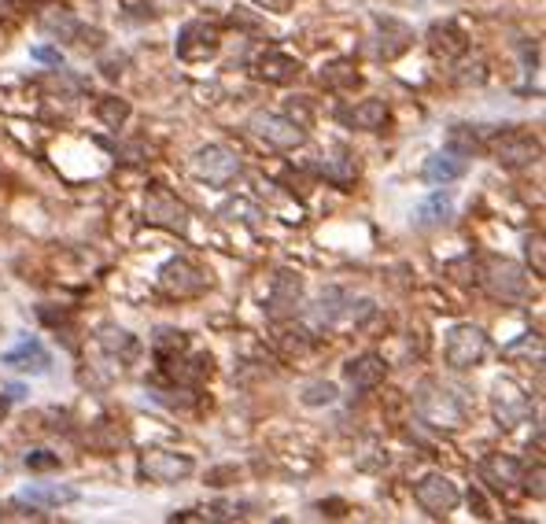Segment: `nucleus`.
Instances as JSON below:
<instances>
[{
  "mask_svg": "<svg viewBox=\"0 0 546 524\" xmlns=\"http://www.w3.org/2000/svg\"><path fill=\"white\" fill-rule=\"evenodd\" d=\"M123 67H126V60H123V56H119V60H107V63H104V74H107V78H119V74H123Z\"/></svg>",
  "mask_w": 546,
  "mask_h": 524,
  "instance_id": "4c0bfd02",
  "label": "nucleus"
},
{
  "mask_svg": "<svg viewBox=\"0 0 546 524\" xmlns=\"http://www.w3.org/2000/svg\"><path fill=\"white\" fill-rule=\"evenodd\" d=\"M232 215H244L241 222H255V218H262L251 204H244V199H229V204L222 207V218H232Z\"/></svg>",
  "mask_w": 546,
  "mask_h": 524,
  "instance_id": "72a5a7b5",
  "label": "nucleus"
},
{
  "mask_svg": "<svg viewBox=\"0 0 546 524\" xmlns=\"http://www.w3.org/2000/svg\"><path fill=\"white\" fill-rule=\"evenodd\" d=\"M322 86L325 89H350V86H359V74L350 70L347 60H336V63L322 67Z\"/></svg>",
  "mask_w": 546,
  "mask_h": 524,
  "instance_id": "c85d7f7f",
  "label": "nucleus"
},
{
  "mask_svg": "<svg viewBox=\"0 0 546 524\" xmlns=\"http://www.w3.org/2000/svg\"><path fill=\"white\" fill-rule=\"evenodd\" d=\"M447 148L469 159V155H477V152L484 148V141H480L477 126H465V123H458V126H450V133H447Z\"/></svg>",
  "mask_w": 546,
  "mask_h": 524,
  "instance_id": "bb28decb",
  "label": "nucleus"
},
{
  "mask_svg": "<svg viewBox=\"0 0 546 524\" xmlns=\"http://www.w3.org/2000/svg\"><path fill=\"white\" fill-rule=\"evenodd\" d=\"M26 469H33V473H52V469H59V455H52V451H30V455H26Z\"/></svg>",
  "mask_w": 546,
  "mask_h": 524,
  "instance_id": "473e14b6",
  "label": "nucleus"
},
{
  "mask_svg": "<svg viewBox=\"0 0 546 524\" xmlns=\"http://www.w3.org/2000/svg\"><path fill=\"white\" fill-rule=\"evenodd\" d=\"M314 170L325 178V181H332L336 188H347V185H355V178H359V163L350 159L347 152H336V155H322L318 163H314Z\"/></svg>",
  "mask_w": 546,
  "mask_h": 524,
  "instance_id": "4be33fe9",
  "label": "nucleus"
},
{
  "mask_svg": "<svg viewBox=\"0 0 546 524\" xmlns=\"http://www.w3.org/2000/svg\"><path fill=\"white\" fill-rule=\"evenodd\" d=\"M192 170L211 185H229L241 174V155L232 148H225V144H207V148L196 152V159H192Z\"/></svg>",
  "mask_w": 546,
  "mask_h": 524,
  "instance_id": "423d86ee",
  "label": "nucleus"
},
{
  "mask_svg": "<svg viewBox=\"0 0 546 524\" xmlns=\"http://www.w3.org/2000/svg\"><path fill=\"white\" fill-rule=\"evenodd\" d=\"M336 118H340L343 126H350V130H366V133H373V130H384V123H387V104L377 100V97H369V100H359V104L340 107Z\"/></svg>",
  "mask_w": 546,
  "mask_h": 524,
  "instance_id": "a211bd4d",
  "label": "nucleus"
},
{
  "mask_svg": "<svg viewBox=\"0 0 546 524\" xmlns=\"http://www.w3.org/2000/svg\"><path fill=\"white\" fill-rule=\"evenodd\" d=\"M96 115H100V123L107 130H119V126H126V118H130V104L119 100V97H104L96 104Z\"/></svg>",
  "mask_w": 546,
  "mask_h": 524,
  "instance_id": "c756f323",
  "label": "nucleus"
},
{
  "mask_svg": "<svg viewBox=\"0 0 546 524\" xmlns=\"http://www.w3.org/2000/svg\"><path fill=\"white\" fill-rule=\"evenodd\" d=\"M450 215H454V204H450L447 192H432L417 207V222L421 225H443V222H450Z\"/></svg>",
  "mask_w": 546,
  "mask_h": 524,
  "instance_id": "a878e982",
  "label": "nucleus"
},
{
  "mask_svg": "<svg viewBox=\"0 0 546 524\" xmlns=\"http://www.w3.org/2000/svg\"><path fill=\"white\" fill-rule=\"evenodd\" d=\"M159 289L174 299H192L207 289V273L192 262V259H170L159 270Z\"/></svg>",
  "mask_w": 546,
  "mask_h": 524,
  "instance_id": "39448f33",
  "label": "nucleus"
},
{
  "mask_svg": "<svg viewBox=\"0 0 546 524\" xmlns=\"http://www.w3.org/2000/svg\"><path fill=\"white\" fill-rule=\"evenodd\" d=\"M0 517H5V520H45L41 506H37V502H30V506H26V499L8 502V506H5V513H0Z\"/></svg>",
  "mask_w": 546,
  "mask_h": 524,
  "instance_id": "2f4dec72",
  "label": "nucleus"
},
{
  "mask_svg": "<svg viewBox=\"0 0 546 524\" xmlns=\"http://www.w3.org/2000/svg\"><path fill=\"white\" fill-rule=\"evenodd\" d=\"M30 56H33L37 63H49V67H63V52H59V49H52V45H37V49H30Z\"/></svg>",
  "mask_w": 546,
  "mask_h": 524,
  "instance_id": "f704fd0d",
  "label": "nucleus"
},
{
  "mask_svg": "<svg viewBox=\"0 0 546 524\" xmlns=\"http://www.w3.org/2000/svg\"><path fill=\"white\" fill-rule=\"evenodd\" d=\"M528 259H535V277L546 273V262H542V236H528Z\"/></svg>",
  "mask_w": 546,
  "mask_h": 524,
  "instance_id": "c9c22d12",
  "label": "nucleus"
},
{
  "mask_svg": "<svg viewBox=\"0 0 546 524\" xmlns=\"http://www.w3.org/2000/svg\"><path fill=\"white\" fill-rule=\"evenodd\" d=\"M41 30L52 33L56 41H77V30H82V23H77L70 12H63V8H52V12L41 15Z\"/></svg>",
  "mask_w": 546,
  "mask_h": 524,
  "instance_id": "393cba45",
  "label": "nucleus"
},
{
  "mask_svg": "<svg viewBox=\"0 0 546 524\" xmlns=\"http://www.w3.org/2000/svg\"><path fill=\"white\" fill-rule=\"evenodd\" d=\"M299 399L306 407H329V402H336V384L332 381H310V384H303Z\"/></svg>",
  "mask_w": 546,
  "mask_h": 524,
  "instance_id": "7c9ffc66",
  "label": "nucleus"
},
{
  "mask_svg": "<svg viewBox=\"0 0 546 524\" xmlns=\"http://www.w3.org/2000/svg\"><path fill=\"white\" fill-rule=\"evenodd\" d=\"M410 41H414V30H410L406 23H399V19H384V23H380L377 56H380V60H396V56H403V52L410 49Z\"/></svg>",
  "mask_w": 546,
  "mask_h": 524,
  "instance_id": "412c9836",
  "label": "nucleus"
},
{
  "mask_svg": "<svg viewBox=\"0 0 546 524\" xmlns=\"http://www.w3.org/2000/svg\"><path fill=\"white\" fill-rule=\"evenodd\" d=\"M465 170H469V159L458 155V152H450V148L424 159V181H432V185H450V181H458Z\"/></svg>",
  "mask_w": 546,
  "mask_h": 524,
  "instance_id": "6ab92c4d",
  "label": "nucleus"
},
{
  "mask_svg": "<svg viewBox=\"0 0 546 524\" xmlns=\"http://www.w3.org/2000/svg\"><path fill=\"white\" fill-rule=\"evenodd\" d=\"M49 0H12V8H45Z\"/></svg>",
  "mask_w": 546,
  "mask_h": 524,
  "instance_id": "58836bf2",
  "label": "nucleus"
},
{
  "mask_svg": "<svg viewBox=\"0 0 546 524\" xmlns=\"http://www.w3.org/2000/svg\"><path fill=\"white\" fill-rule=\"evenodd\" d=\"M347 303H350V299H347L340 289H329V292L318 299V307H314V321H318V326H332L336 317L347 314Z\"/></svg>",
  "mask_w": 546,
  "mask_h": 524,
  "instance_id": "cd10ccee",
  "label": "nucleus"
},
{
  "mask_svg": "<svg viewBox=\"0 0 546 524\" xmlns=\"http://www.w3.org/2000/svg\"><path fill=\"white\" fill-rule=\"evenodd\" d=\"M0 362H5L8 370H19V373H33V377H41V373H49V366H52V354H49V347H45L41 340L23 336L12 351L0 354Z\"/></svg>",
  "mask_w": 546,
  "mask_h": 524,
  "instance_id": "2eb2a0df",
  "label": "nucleus"
},
{
  "mask_svg": "<svg viewBox=\"0 0 546 524\" xmlns=\"http://www.w3.org/2000/svg\"><path fill=\"white\" fill-rule=\"evenodd\" d=\"M255 74L269 86H292L296 78L303 74V63L288 52H278V49H266L259 60H255Z\"/></svg>",
  "mask_w": 546,
  "mask_h": 524,
  "instance_id": "f3484780",
  "label": "nucleus"
},
{
  "mask_svg": "<svg viewBox=\"0 0 546 524\" xmlns=\"http://www.w3.org/2000/svg\"><path fill=\"white\" fill-rule=\"evenodd\" d=\"M521 476H524V465L514 455H487L480 462V480L498 495H514L521 488Z\"/></svg>",
  "mask_w": 546,
  "mask_h": 524,
  "instance_id": "f8f14e48",
  "label": "nucleus"
},
{
  "mask_svg": "<svg viewBox=\"0 0 546 524\" xmlns=\"http://www.w3.org/2000/svg\"><path fill=\"white\" fill-rule=\"evenodd\" d=\"M417 414L428 421V425H436V428H461L465 425V407L458 402V395H450L447 388H440L436 381H424L417 388Z\"/></svg>",
  "mask_w": 546,
  "mask_h": 524,
  "instance_id": "f257e3e1",
  "label": "nucleus"
},
{
  "mask_svg": "<svg viewBox=\"0 0 546 524\" xmlns=\"http://www.w3.org/2000/svg\"><path fill=\"white\" fill-rule=\"evenodd\" d=\"M343 377H347V384L355 388V391H373V388H380L384 377H387V362H384L377 351H366V354H359V358L347 362Z\"/></svg>",
  "mask_w": 546,
  "mask_h": 524,
  "instance_id": "dca6fc26",
  "label": "nucleus"
},
{
  "mask_svg": "<svg viewBox=\"0 0 546 524\" xmlns=\"http://www.w3.org/2000/svg\"><path fill=\"white\" fill-rule=\"evenodd\" d=\"M521 483L535 495V499H542V465L535 469V473H528V476H521Z\"/></svg>",
  "mask_w": 546,
  "mask_h": 524,
  "instance_id": "e433bc0d",
  "label": "nucleus"
},
{
  "mask_svg": "<svg viewBox=\"0 0 546 524\" xmlns=\"http://www.w3.org/2000/svg\"><path fill=\"white\" fill-rule=\"evenodd\" d=\"M491 410H495V421L502 428H517L528 418V395L521 391L517 381H498L495 395H491Z\"/></svg>",
  "mask_w": 546,
  "mask_h": 524,
  "instance_id": "ddd939ff",
  "label": "nucleus"
},
{
  "mask_svg": "<svg viewBox=\"0 0 546 524\" xmlns=\"http://www.w3.org/2000/svg\"><path fill=\"white\" fill-rule=\"evenodd\" d=\"M414 499L424 513H432V517H447L458 502H461V492H458V483L443 473H428L414 483Z\"/></svg>",
  "mask_w": 546,
  "mask_h": 524,
  "instance_id": "20e7f679",
  "label": "nucleus"
},
{
  "mask_svg": "<svg viewBox=\"0 0 546 524\" xmlns=\"http://www.w3.org/2000/svg\"><path fill=\"white\" fill-rule=\"evenodd\" d=\"M144 218L151 225H163L170 233H185L188 229V207L181 204V199L167 188H151L148 199H144Z\"/></svg>",
  "mask_w": 546,
  "mask_h": 524,
  "instance_id": "1a4fd4ad",
  "label": "nucleus"
},
{
  "mask_svg": "<svg viewBox=\"0 0 546 524\" xmlns=\"http://www.w3.org/2000/svg\"><path fill=\"white\" fill-rule=\"evenodd\" d=\"M8 402H12L8 395H5V399H0V418H5V414H8Z\"/></svg>",
  "mask_w": 546,
  "mask_h": 524,
  "instance_id": "ea45409f",
  "label": "nucleus"
},
{
  "mask_svg": "<svg viewBox=\"0 0 546 524\" xmlns=\"http://www.w3.org/2000/svg\"><path fill=\"white\" fill-rule=\"evenodd\" d=\"M491 152H495V159L502 167H532L535 159L542 155V144L532 137V133H524V130H505L495 144H491Z\"/></svg>",
  "mask_w": 546,
  "mask_h": 524,
  "instance_id": "9b49d317",
  "label": "nucleus"
},
{
  "mask_svg": "<svg viewBox=\"0 0 546 524\" xmlns=\"http://www.w3.org/2000/svg\"><path fill=\"white\" fill-rule=\"evenodd\" d=\"M484 289L495 299L517 303V299L528 296V270L514 259H487L484 262Z\"/></svg>",
  "mask_w": 546,
  "mask_h": 524,
  "instance_id": "f03ea898",
  "label": "nucleus"
},
{
  "mask_svg": "<svg viewBox=\"0 0 546 524\" xmlns=\"http://www.w3.org/2000/svg\"><path fill=\"white\" fill-rule=\"evenodd\" d=\"M192 469H196V462L177 451H148L141 458V476L151 483H177V480L192 476Z\"/></svg>",
  "mask_w": 546,
  "mask_h": 524,
  "instance_id": "9d476101",
  "label": "nucleus"
},
{
  "mask_svg": "<svg viewBox=\"0 0 546 524\" xmlns=\"http://www.w3.org/2000/svg\"><path fill=\"white\" fill-rule=\"evenodd\" d=\"M19 499L37 502V506H67V502L77 499V492L67 488V483H33V488H26Z\"/></svg>",
  "mask_w": 546,
  "mask_h": 524,
  "instance_id": "b1692460",
  "label": "nucleus"
},
{
  "mask_svg": "<svg viewBox=\"0 0 546 524\" xmlns=\"http://www.w3.org/2000/svg\"><path fill=\"white\" fill-rule=\"evenodd\" d=\"M303 307V277L296 270H278L266 296V317L273 321H285Z\"/></svg>",
  "mask_w": 546,
  "mask_h": 524,
  "instance_id": "0eeeda50",
  "label": "nucleus"
},
{
  "mask_svg": "<svg viewBox=\"0 0 546 524\" xmlns=\"http://www.w3.org/2000/svg\"><path fill=\"white\" fill-rule=\"evenodd\" d=\"M96 340H100V347H104L111 358L130 362V358L137 354V336H133L130 329H119V326H100Z\"/></svg>",
  "mask_w": 546,
  "mask_h": 524,
  "instance_id": "5701e85b",
  "label": "nucleus"
},
{
  "mask_svg": "<svg viewBox=\"0 0 546 524\" xmlns=\"http://www.w3.org/2000/svg\"><path fill=\"white\" fill-rule=\"evenodd\" d=\"M266 144H273V148H299L303 141H306V133H303V126L299 123H292V118H285V115H273V111H255L251 115V123H248Z\"/></svg>",
  "mask_w": 546,
  "mask_h": 524,
  "instance_id": "6e6552de",
  "label": "nucleus"
},
{
  "mask_svg": "<svg viewBox=\"0 0 546 524\" xmlns=\"http://www.w3.org/2000/svg\"><path fill=\"white\" fill-rule=\"evenodd\" d=\"M218 52V26L204 23V19H192L181 26L177 33V56L181 60H207Z\"/></svg>",
  "mask_w": 546,
  "mask_h": 524,
  "instance_id": "4468645a",
  "label": "nucleus"
},
{
  "mask_svg": "<svg viewBox=\"0 0 546 524\" xmlns=\"http://www.w3.org/2000/svg\"><path fill=\"white\" fill-rule=\"evenodd\" d=\"M428 49H432V56H440V60H458L465 49H469V41H465V33L454 23H436L432 30H428Z\"/></svg>",
  "mask_w": 546,
  "mask_h": 524,
  "instance_id": "aec40b11",
  "label": "nucleus"
},
{
  "mask_svg": "<svg viewBox=\"0 0 546 524\" xmlns=\"http://www.w3.org/2000/svg\"><path fill=\"white\" fill-rule=\"evenodd\" d=\"M443 354H447V366L450 370H473V366H480V358L487 354V336L477 326H454L447 333Z\"/></svg>",
  "mask_w": 546,
  "mask_h": 524,
  "instance_id": "7ed1b4c3",
  "label": "nucleus"
}]
</instances>
